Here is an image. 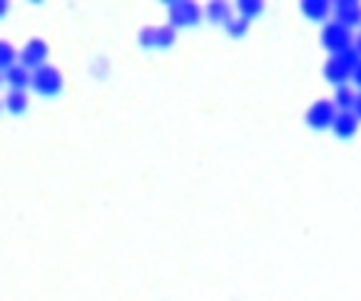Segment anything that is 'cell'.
I'll use <instances>...</instances> for the list:
<instances>
[{"instance_id":"6da1fadb","label":"cell","mask_w":361,"mask_h":301,"mask_svg":"<svg viewBox=\"0 0 361 301\" xmlns=\"http://www.w3.org/2000/svg\"><path fill=\"white\" fill-rule=\"evenodd\" d=\"M63 73H60L55 65H43L40 70H35L32 73V90L37 92V95H43V97H55L63 92Z\"/></svg>"},{"instance_id":"7a4b0ae2","label":"cell","mask_w":361,"mask_h":301,"mask_svg":"<svg viewBox=\"0 0 361 301\" xmlns=\"http://www.w3.org/2000/svg\"><path fill=\"white\" fill-rule=\"evenodd\" d=\"M167 13H170V25L175 27H195L202 18V8L197 6L195 0H170L167 3Z\"/></svg>"},{"instance_id":"3957f363","label":"cell","mask_w":361,"mask_h":301,"mask_svg":"<svg viewBox=\"0 0 361 301\" xmlns=\"http://www.w3.org/2000/svg\"><path fill=\"white\" fill-rule=\"evenodd\" d=\"M322 48L329 50L331 55H339L351 48V30L341 23H326L322 27Z\"/></svg>"},{"instance_id":"277c9868","label":"cell","mask_w":361,"mask_h":301,"mask_svg":"<svg viewBox=\"0 0 361 301\" xmlns=\"http://www.w3.org/2000/svg\"><path fill=\"white\" fill-rule=\"evenodd\" d=\"M336 105L334 100H317L312 107L307 110L304 120L312 130H326V127H334V120H336Z\"/></svg>"},{"instance_id":"5b68a950","label":"cell","mask_w":361,"mask_h":301,"mask_svg":"<svg viewBox=\"0 0 361 301\" xmlns=\"http://www.w3.org/2000/svg\"><path fill=\"white\" fill-rule=\"evenodd\" d=\"M48 55H50V48L48 42L40 40V37H32V40L25 42V48L20 50V65H25L27 70H40L45 63H48Z\"/></svg>"},{"instance_id":"8992f818","label":"cell","mask_w":361,"mask_h":301,"mask_svg":"<svg viewBox=\"0 0 361 301\" xmlns=\"http://www.w3.org/2000/svg\"><path fill=\"white\" fill-rule=\"evenodd\" d=\"M334 13H336V23L351 27L361 25V3L359 0H336L334 3Z\"/></svg>"},{"instance_id":"52a82bcc","label":"cell","mask_w":361,"mask_h":301,"mask_svg":"<svg viewBox=\"0 0 361 301\" xmlns=\"http://www.w3.org/2000/svg\"><path fill=\"white\" fill-rule=\"evenodd\" d=\"M331 130H334V135L339 140H351L356 135V130H359V117H356V112H339Z\"/></svg>"},{"instance_id":"ba28073f","label":"cell","mask_w":361,"mask_h":301,"mask_svg":"<svg viewBox=\"0 0 361 301\" xmlns=\"http://www.w3.org/2000/svg\"><path fill=\"white\" fill-rule=\"evenodd\" d=\"M6 85H11V90H25L27 85H32V73L25 65H13V68L3 70Z\"/></svg>"},{"instance_id":"9c48e42d","label":"cell","mask_w":361,"mask_h":301,"mask_svg":"<svg viewBox=\"0 0 361 301\" xmlns=\"http://www.w3.org/2000/svg\"><path fill=\"white\" fill-rule=\"evenodd\" d=\"M324 78L329 80L331 85L341 87V85H346V80L351 78V73H349V68H346V65L336 58V55H331V58L324 63Z\"/></svg>"},{"instance_id":"30bf717a","label":"cell","mask_w":361,"mask_h":301,"mask_svg":"<svg viewBox=\"0 0 361 301\" xmlns=\"http://www.w3.org/2000/svg\"><path fill=\"white\" fill-rule=\"evenodd\" d=\"M299 6H302L304 18L322 23V20H326V16H329V11H331L334 3H329V0H302Z\"/></svg>"},{"instance_id":"8fae6325","label":"cell","mask_w":361,"mask_h":301,"mask_svg":"<svg viewBox=\"0 0 361 301\" xmlns=\"http://www.w3.org/2000/svg\"><path fill=\"white\" fill-rule=\"evenodd\" d=\"M3 105H6V110L11 112V115H23V112L27 110V105H30V102H27L25 90H8Z\"/></svg>"},{"instance_id":"7c38bea8","label":"cell","mask_w":361,"mask_h":301,"mask_svg":"<svg viewBox=\"0 0 361 301\" xmlns=\"http://www.w3.org/2000/svg\"><path fill=\"white\" fill-rule=\"evenodd\" d=\"M334 105L339 107L341 112H354L356 92L351 90L349 85H341V87H336V92H334Z\"/></svg>"},{"instance_id":"4fadbf2b","label":"cell","mask_w":361,"mask_h":301,"mask_svg":"<svg viewBox=\"0 0 361 301\" xmlns=\"http://www.w3.org/2000/svg\"><path fill=\"white\" fill-rule=\"evenodd\" d=\"M207 16L212 23H219V25H227L229 20H232V11H229L227 3H222V0H214V3H209L207 6Z\"/></svg>"},{"instance_id":"5bb4252c","label":"cell","mask_w":361,"mask_h":301,"mask_svg":"<svg viewBox=\"0 0 361 301\" xmlns=\"http://www.w3.org/2000/svg\"><path fill=\"white\" fill-rule=\"evenodd\" d=\"M237 11H239V16H242V18L252 20V18H257V16H262V13H264V3H262V0H239Z\"/></svg>"},{"instance_id":"9a60e30c","label":"cell","mask_w":361,"mask_h":301,"mask_svg":"<svg viewBox=\"0 0 361 301\" xmlns=\"http://www.w3.org/2000/svg\"><path fill=\"white\" fill-rule=\"evenodd\" d=\"M177 40V27L175 25H162L157 27V48L159 50H167L172 48Z\"/></svg>"},{"instance_id":"2e32d148","label":"cell","mask_w":361,"mask_h":301,"mask_svg":"<svg viewBox=\"0 0 361 301\" xmlns=\"http://www.w3.org/2000/svg\"><path fill=\"white\" fill-rule=\"evenodd\" d=\"M224 30H227V35L229 37H242V35H247V30H250V20L247 18H232V20L224 25Z\"/></svg>"},{"instance_id":"e0dca14e","label":"cell","mask_w":361,"mask_h":301,"mask_svg":"<svg viewBox=\"0 0 361 301\" xmlns=\"http://www.w3.org/2000/svg\"><path fill=\"white\" fill-rule=\"evenodd\" d=\"M16 58H18V53H16V48H13L11 42H8V40L0 42V65H3V70L13 68V65H16Z\"/></svg>"},{"instance_id":"ac0fdd59","label":"cell","mask_w":361,"mask_h":301,"mask_svg":"<svg viewBox=\"0 0 361 301\" xmlns=\"http://www.w3.org/2000/svg\"><path fill=\"white\" fill-rule=\"evenodd\" d=\"M140 45H142L145 50H152L157 48V27L152 25H145L142 30H140Z\"/></svg>"},{"instance_id":"d6986e66","label":"cell","mask_w":361,"mask_h":301,"mask_svg":"<svg viewBox=\"0 0 361 301\" xmlns=\"http://www.w3.org/2000/svg\"><path fill=\"white\" fill-rule=\"evenodd\" d=\"M354 112H356V117L361 120V92L356 95V105H354Z\"/></svg>"},{"instance_id":"ffe728a7","label":"cell","mask_w":361,"mask_h":301,"mask_svg":"<svg viewBox=\"0 0 361 301\" xmlns=\"http://www.w3.org/2000/svg\"><path fill=\"white\" fill-rule=\"evenodd\" d=\"M351 80H354V82H356V85H359V87H361V63H359V68L354 70V78H351Z\"/></svg>"},{"instance_id":"44dd1931","label":"cell","mask_w":361,"mask_h":301,"mask_svg":"<svg viewBox=\"0 0 361 301\" xmlns=\"http://www.w3.org/2000/svg\"><path fill=\"white\" fill-rule=\"evenodd\" d=\"M356 48H359V53H361V35H359V40H356Z\"/></svg>"}]
</instances>
